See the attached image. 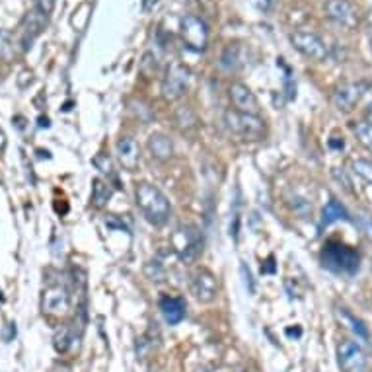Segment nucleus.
<instances>
[{"label":"nucleus","mask_w":372,"mask_h":372,"mask_svg":"<svg viewBox=\"0 0 372 372\" xmlns=\"http://www.w3.org/2000/svg\"><path fill=\"white\" fill-rule=\"evenodd\" d=\"M135 203H137L140 212L145 215V219L148 222H152L154 227H162L170 219V201L152 184H146V181L137 184V187H135Z\"/></svg>","instance_id":"f257e3e1"},{"label":"nucleus","mask_w":372,"mask_h":372,"mask_svg":"<svg viewBox=\"0 0 372 372\" xmlns=\"http://www.w3.org/2000/svg\"><path fill=\"white\" fill-rule=\"evenodd\" d=\"M322 263L333 273L355 275L361 268V256L351 246L341 242H328L322 250Z\"/></svg>","instance_id":"f03ea898"},{"label":"nucleus","mask_w":372,"mask_h":372,"mask_svg":"<svg viewBox=\"0 0 372 372\" xmlns=\"http://www.w3.org/2000/svg\"><path fill=\"white\" fill-rule=\"evenodd\" d=\"M224 123H227L230 133H234V135L246 138V140H261L268 135L265 121L259 115H250L236 112V109H228L224 114Z\"/></svg>","instance_id":"7ed1b4c3"},{"label":"nucleus","mask_w":372,"mask_h":372,"mask_svg":"<svg viewBox=\"0 0 372 372\" xmlns=\"http://www.w3.org/2000/svg\"><path fill=\"white\" fill-rule=\"evenodd\" d=\"M172 246H174L179 259H184L186 263L195 261L203 250V238L199 228L193 227V224L179 227L172 236Z\"/></svg>","instance_id":"20e7f679"},{"label":"nucleus","mask_w":372,"mask_h":372,"mask_svg":"<svg viewBox=\"0 0 372 372\" xmlns=\"http://www.w3.org/2000/svg\"><path fill=\"white\" fill-rule=\"evenodd\" d=\"M179 33H181V40L186 43L187 49L201 53L207 49L209 43V28L205 24V20H201L195 14H187L181 18V24H179Z\"/></svg>","instance_id":"39448f33"},{"label":"nucleus","mask_w":372,"mask_h":372,"mask_svg":"<svg viewBox=\"0 0 372 372\" xmlns=\"http://www.w3.org/2000/svg\"><path fill=\"white\" fill-rule=\"evenodd\" d=\"M337 363L343 372H366L368 356L364 349L353 340H341L337 345Z\"/></svg>","instance_id":"423d86ee"},{"label":"nucleus","mask_w":372,"mask_h":372,"mask_svg":"<svg viewBox=\"0 0 372 372\" xmlns=\"http://www.w3.org/2000/svg\"><path fill=\"white\" fill-rule=\"evenodd\" d=\"M292 47L296 49L299 53H302L304 57L316 63H322L328 59V45L320 35H316L312 32H294L291 35Z\"/></svg>","instance_id":"0eeeda50"},{"label":"nucleus","mask_w":372,"mask_h":372,"mask_svg":"<svg viewBox=\"0 0 372 372\" xmlns=\"http://www.w3.org/2000/svg\"><path fill=\"white\" fill-rule=\"evenodd\" d=\"M189 80H191V74H189L186 66L174 63L168 68L166 78L162 80V96L166 100H170V102H176V100H179L187 92Z\"/></svg>","instance_id":"6e6552de"},{"label":"nucleus","mask_w":372,"mask_h":372,"mask_svg":"<svg viewBox=\"0 0 372 372\" xmlns=\"http://www.w3.org/2000/svg\"><path fill=\"white\" fill-rule=\"evenodd\" d=\"M189 287H191V294L195 296V300H199L201 304H210L219 296V281L209 269L195 271Z\"/></svg>","instance_id":"1a4fd4ad"},{"label":"nucleus","mask_w":372,"mask_h":372,"mask_svg":"<svg viewBox=\"0 0 372 372\" xmlns=\"http://www.w3.org/2000/svg\"><path fill=\"white\" fill-rule=\"evenodd\" d=\"M325 12L335 24L345 30H355L359 25V12L349 0H328Z\"/></svg>","instance_id":"9d476101"},{"label":"nucleus","mask_w":372,"mask_h":372,"mask_svg":"<svg viewBox=\"0 0 372 372\" xmlns=\"http://www.w3.org/2000/svg\"><path fill=\"white\" fill-rule=\"evenodd\" d=\"M230 100L234 104L236 112L250 115H259V112H261L258 97H256V94L244 82H234L230 86Z\"/></svg>","instance_id":"9b49d317"},{"label":"nucleus","mask_w":372,"mask_h":372,"mask_svg":"<svg viewBox=\"0 0 372 372\" xmlns=\"http://www.w3.org/2000/svg\"><path fill=\"white\" fill-rule=\"evenodd\" d=\"M363 97V86L356 84V82H347V84H341L340 88L333 92V105L340 109V112H351L359 100Z\"/></svg>","instance_id":"f8f14e48"},{"label":"nucleus","mask_w":372,"mask_h":372,"mask_svg":"<svg viewBox=\"0 0 372 372\" xmlns=\"http://www.w3.org/2000/svg\"><path fill=\"white\" fill-rule=\"evenodd\" d=\"M115 152L121 162L123 170L135 172L140 164V148L131 137H121L115 145Z\"/></svg>","instance_id":"ddd939ff"},{"label":"nucleus","mask_w":372,"mask_h":372,"mask_svg":"<svg viewBox=\"0 0 372 372\" xmlns=\"http://www.w3.org/2000/svg\"><path fill=\"white\" fill-rule=\"evenodd\" d=\"M68 292L63 289V287H51L47 291L43 292V300H41V306H43V312L53 316H61L65 314L68 310Z\"/></svg>","instance_id":"4468645a"},{"label":"nucleus","mask_w":372,"mask_h":372,"mask_svg":"<svg viewBox=\"0 0 372 372\" xmlns=\"http://www.w3.org/2000/svg\"><path fill=\"white\" fill-rule=\"evenodd\" d=\"M45 24H47V16H43L40 10H33L24 18L22 28H20L22 30V47H24V51L32 47V43L40 35L41 30L45 28Z\"/></svg>","instance_id":"2eb2a0df"},{"label":"nucleus","mask_w":372,"mask_h":372,"mask_svg":"<svg viewBox=\"0 0 372 372\" xmlns=\"http://www.w3.org/2000/svg\"><path fill=\"white\" fill-rule=\"evenodd\" d=\"M160 312L170 325H178L186 318V302L178 296H164L160 300Z\"/></svg>","instance_id":"dca6fc26"},{"label":"nucleus","mask_w":372,"mask_h":372,"mask_svg":"<svg viewBox=\"0 0 372 372\" xmlns=\"http://www.w3.org/2000/svg\"><path fill=\"white\" fill-rule=\"evenodd\" d=\"M148 150L152 154V158L160 160V162H168L174 156V143L164 133H154L148 138Z\"/></svg>","instance_id":"f3484780"},{"label":"nucleus","mask_w":372,"mask_h":372,"mask_svg":"<svg viewBox=\"0 0 372 372\" xmlns=\"http://www.w3.org/2000/svg\"><path fill=\"white\" fill-rule=\"evenodd\" d=\"M337 316H340L341 322L347 325L349 330L355 333L359 340H363V341H366V343H371V332H368V328L364 325L363 320L355 318V316L349 312L347 308H337Z\"/></svg>","instance_id":"a211bd4d"},{"label":"nucleus","mask_w":372,"mask_h":372,"mask_svg":"<svg viewBox=\"0 0 372 372\" xmlns=\"http://www.w3.org/2000/svg\"><path fill=\"white\" fill-rule=\"evenodd\" d=\"M341 219L351 220V217H349L347 209L337 199H332V201L325 205L324 210H322V227H330L332 222Z\"/></svg>","instance_id":"6ab92c4d"},{"label":"nucleus","mask_w":372,"mask_h":372,"mask_svg":"<svg viewBox=\"0 0 372 372\" xmlns=\"http://www.w3.org/2000/svg\"><path fill=\"white\" fill-rule=\"evenodd\" d=\"M112 193H114L112 187H109V184H105L104 179L96 178L92 181V205L96 209H104L112 199Z\"/></svg>","instance_id":"aec40b11"},{"label":"nucleus","mask_w":372,"mask_h":372,"mask_svg":"<svg viewBox=\"0 0 372 372\" xmlns=\"http://www.w3.org/2000/svg\"><path fill=\"white\" fill-rule=\"evenodd\" d=\"M242 51L244 49L240 43H230V45L224 49L222 57H220V66L227 68V71H236L238 66H242Z\"/></svg>","instance_id":"412c9836"},{"label":"nucleus","mask_w":372,"mask_h":372,"mask_svg":"<svg viewBox=\"0 0 372 372\" xmlns=\"http://www.w3.org/2000/svg\"><path fill=\"white\" fill-rule=\"evenodd\" d=\"M351 129H353V133H355L356 140H359V143H361V145H363L368 152H372V123H368V121L355 123Z\"/></svg>","instance_id":"4be33fe9"},{"label":"nucleus","mask_w":372,"mask_h":372,"mask_svg":"<svg viewBox=\"0 0 372 372\" xmlns=\"http://www.w3.org/2000/svg\"><path fill=\"white\" fill-rule=\"evenodd\" d=\"M16 55V43H14V35L10 32H0V59L2 61H12Z\"/></svg>","instance_id":"5701e85b"},{"label":"nucleus","mask_w":372,"mask_h":372,"mask_svg":"<svg viewBox=\"0 0 372 372\" xmlns=\"http://www.w3.org/2000/svg\"><path fill=\"white\" fill-rule=\"evenodd\" d=\"M73 341H74V332L73 328H68V325L61 328V330L55 333V349H57L59 353H66L68 347L73 345Z\"/></svg>","instance_id":"b1692460"},{"label":"nucleus","mask_w":372,"mask_h":372,"mask_svg":"<svg viewBox=\"0 0 372 372\" xmlns=\"http://www.w3.org/2000/svg\"><path fill=\"white\" fill-rule=\"evenodd\" d=\"M289 205H291V209L294 210L296 215H300V217H308V215L312 212L310 201L304 199V197H299V195H294L292 199H289Z\"/></svg>","instance_id":"393cba45"},{"label":"nucleus","mask_w":372,"mask_h":372,"mask_svg":"<svg viewBox=\"0 0 372 372\" xmlns=\"http://www.w3.org/2000/svg\"><path fill=\"white\" fill-rule=\"evenodd\" d=\"M353 172L356 176H361L364 181L372 184V162H368V160H355L353 162Z\"/></svg>","instance_id":"a878e982"},{"label":"nucleus","mask_w":372,"mask_h":372,"mask_svg":"<svg viewBox=\"0 0 372 372\" xmlns=\"http://www.w3.org/2000/svg\"><path fill=\"white\" fill-rule=\"evenodd\" d=\"M145 273L146 277L150 279V281H164V275H166V271H164V268L154 259V261H148L145 268Z\"/></svg>","instance_id":"bb28decb"},{"label":"nucleus","mask_w":372,"mask_h":372,"mask_svg":"<svg viewBox=\"0 0 372 372\" xmlns=\"http://www.w3.org/2000/svg\"><path fill=\"white\" fill-rule=\"evenodd\" d=\"M178 123L181 129H189V127H193L197 123V117H195V114L189 107H181L178 112Z\"/></svg>","instance_id":"cd10ccee"},{"label":"nucleus","mask_w":372,"mask_h":372,"mask_svg":"<svg viewBox=\"0 0 372 372\" xmlns=\"http://www.w3.org/2000/svg\"><path fill=\"white\" fill-rule=\"evenodd\" d=\"M57 0H35V10H40L43 16H51V12L55 10Z\"/></svg>","instance_id":"c85d7f7f"},{"label":"nucleus","mask_w":372,"mask_h":372,"mask_svg":"<svg viewBox=\"0 0 372 372\" xmlns=\"http://www.w3.org/2000/svg\"><path fill=\"white\" fill-rule=\"evenodd\" d=\"M94 164H96L97 168L104 172V174H112V160H109V156L100 154V156L94 158Z\"/></svg>","instance_id":"c756f323"},{"label":"nucleus","mask_w":372,"mask_h":372,"mask_svg":"<svg viewBox=\"0 0 372 372\" xmlns=\"http://www.w3.org/2000/svg\"><path fill=\"white\" fill-rule=\"evenodd\" d=\"M361 228H363L364 232L368 236H372V217H368V215H361Z\"/></svg>","instance_id":"7c9ffc66"},{"label":"nucleus","mask_w":372,"mask_h":372,"mask_svg":"<svg viewBox=\"0 0 372 372\" xmlns=\"http://www.w3.org/2000/svg\"><path fill=\"white\" fill-rule=\"evenodd\" d=\"M162 0H143V10L145 12H154V10L160 8Z\"/></svg>","instance_id":"2f4dec72"},{"label":"nucleus","mask_w":372,"mask_h":372,"mask_svg":"<svg viewBox=\"0 0 372 372\" xmlns=\"http://www.w3.org/2000/svg\"><path fill=\"white\" fill-rule=\"evenodd\" d=\"M240 269H242V275L246 277V284H250V292H253V281H251L250 269L246 268V263H242V265H240Z\"/></svg>","instance_id":"473e14b6"},{"label":"nucleus","mask_w":372,"mask_h":372,"mask_svg":"<svg viewBox=\"0 0 372 372\" xmlns=\"http://www.w3.org/2000/svg\"><path fill=\"white\" fill-rule=\"evenodd\" d=\"M366 119H368V123H372V104H368V107H366Z\"/></svg>","instance_id":"72a5a7b5"},{"label":"nucleus","mask_w":372,"mask_h":372,"mask_svg":"<svg viewBox=\"0 0 372 372\" xmlns=\"http://www.w3.org/2000/svg\"><path fill=\"white\" fill-rule=\"evenodd\" d=\"M55 372H68V371H66V368H59V371H55Z\"/></svg>","instance_id":"f704fd0d"},{"label":"nucleus","mask_w":372,"mask_h":372,"mask_svg":"<svg viewBox=\"0 0 372 372\" xmlns=\"http://www.w3.org/2000/svg\"><path fill=\"white\" fill-rule=\"evenodd\" d=\"M371 49H372V33H371Z\"/></svg>","instance_id":"c9c22d12"},{"label":"nucleus","mask_w":372,"mask_h":372,"mask_svg":"<svg viewBox=\"0 0 372 372\" xmlns=\"http://www.w3.org/2000/svg\"><path fill=\"white\" fill-rule=\"evenodd\" d=\"M371 24H372V12H371Z\"/></svg>","instance_id":"e433bc0d"}]
</instances>
